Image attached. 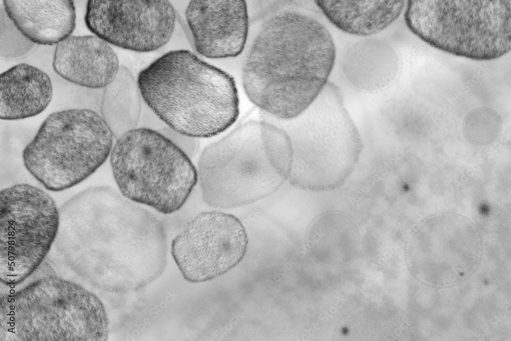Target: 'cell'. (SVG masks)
<instances>
[{
    "label": "cell",
    "instance_id": "obj_6",
    "mask_svg": "<svg viewBox=\"0 0 511 341\" xmlns=\"http://www.w3.org/2000/svg\"><path fill=\"white\" fill-rule=\"evenodd\" d=\"M123 196L162 214L178 210L198 181L186 154L158 131L135 128L117 139L110 154Z\"/></svg>",
    "mask_w": 511,
    "mask_h": 341
},
{
    "label": "cell",
    "instance_id": "obj_13",
    "mask_svg": "<svg viewBox=\"0 0 511 341\" xmlns=\"http://www.w3.org/2000/svg\"><path fill=\"white\" fill-rule=\"evenodd\" d=\"M53 66L67 81L90 88L105 87L120 67L111 47L96 35H70L59 42Z\"/></svg>",
    "mask_w": 511,
    "mask_h": 341
},
{
    "label": "cell",
    "instance_id": "obj_12",
    "mask_svg": "<svg viewBox=\"0 0 511 341\" xmlns=\"http://www.w3.org/2000/svg\"><path fill=\"white\" fill-rule=\"evenodd\" d=\"M185 16L201 55L223 58L236 57L243 51L248 32L245 1H192Z\"/></svg>",
    "mask_w": 511,
    "mask_h": 341
},
{
    "label": "cell",
    "instance_id": "obj_15",
    "mask_svg": "<svg viewBox=\"0 0 511 341\" xmlns=\"http://www.w3.org/2000/svg\"><path fill=\"white\" fill-rule=\"evenodd\" d=\"M362 234L357 221L340 211H329L311 224L307 245L312 257L325 265L337 266L354 260L360 252Z\"/></svg>",
    "mask_w": 511,
    "mask_h": 341
},
{
    "label": "cell",
    "instance_id": "obj_14",
    "mask_svg": "<svg viewBox=\"0 0 511 341\" xmlns=\"http://www.w3.org/2000/svg\"><path fill=\"white\" fill-rule=\"evenodd\" d=\"M7 17L34 44L54 45L69 36L76 27L73 1L5 0Z\"/></svg>",
    "mask_w": 511,
    "mask_h": 341
},
{
    "label": "cell",
    "instance_id": "obj_10",
    "mask_svg": "<svg viewBox=\"0 0 511 341\" xmlns=\"http://www.w3.org/2000/svg\"><path fill=\"white\" fill-rule=\"evenodd\" d=\"M85 22L92 33L108 43L147 52L170 39L176 13L167 1L89 0Z\"/></svg>",
    "mask_w": 511,
    "mask_h": 341
},
{
    "label": "cell",
    "instance_id": "obj_5",
    "mask_svg": "<svg viewBox=\"0 0 511 341\" xmlns=\"http://www.w3.org/2000/svg\"><path fill=\"white\" fill-rule=\"evenodd\" d=\"M114 136L102 116L88 109L51 113L22 151L28 172L46 189L58 192L92 175L107 159Z\"/></svg>",
    "mask_w": 511,
    "mask_h": 341
},
{
    "label": "cell",
    "instance_id": "obj_17",
    "mask_svg": "<svg viewBox=\"0 0 511 341\" xmlns=\"http://www.w3.org/2000/svg\"><path fill=\"white\" fill-rule=\"evenodd\" d=\"M328 19L340 30L368 36L385 30L399 17L403 1H316Z\"/></svg>",
    "mask_w": 511,
    "mask_h": 341
},
{
    "label": "cell",
    "instance_id": "obj_7",
    "mask_svg": "<svg viewBox=\"0 0 511 341\" xmlns=\"http://www.w3.org/2000/svg\"><path fill=\"white\" fill-rule=\"evenodd\" d=\"M510 1H409L410 30L430 46L452 55L489 60L511 48Z\"/></svg>",
    "mask_w": 511,
    "mask_h": 341
},
{
    "label": "cell",
    "instance_id": "obj_4",
    "mask_svg": "<svg viewBox=\"0 0 511 341\" xmlns=\"http://www.w3.org/2000/svg\"><path fill=\"white\" fill-rule=\"evenodd\" d=\"M278 126L287 134L291 158L287 180L294 187L328 191L341 186L354 169L363 143L337 89L327 84L301 114Z\"/></svg>",
    "mask_w": 511,
    "mask_h": 341
},
{
    "label": "cell",
    "instance_id": "obj_9",
    "mask_svg": "<svg viewBox=\"0 0 511 341\" xmlns=\"http://www.w3.org/2000/svg\"><path fill=\"white\" fill-rule=\"evenodd\" d=\"M248 245L245 229L236 216L204 212L191 218L173 239L171 253L187 281L217 278L238 265Z\"/></svg>",
    "mask_w": 511,
    "mask_h": 341
},
{
    "label": "cell",
    "instance_id": "obj_3",
    "mask_svg": "<svg viewBox=\"0 0 511 341\" xmlns=\"http://www.w3.org/2000/svg\"><path fill=\"white\" fill-rule=\"evenodd\" d=\"M291 158L290 141L283 129L247 121L201 153L197 171L202 198L222 209L264 198L287 180Z\"/></svg>",
    "mask_w": 511,
    "mask_h": 341
},
{
    "label": "cell",
    "instance_id": "obj_19",
    "mask_svg": "<svg viewBox=\"0 0 511 341\" xmlns=\"http://www.w3.org/2000/svg\"><path fill=\"white\" fill-rule=\"evenodd\" d=\"M510 196L497 188L485 189L475 197L472 209L474 220L479 224H501L510 219Z\"/></svg>",
    "mask_w": 511,
    "mask_h": 341
},
{
    "label": "cell",
    "instance_id": "obj_20",
    "mask_svg": "<svg viewBox=\"0 0 511 341\" xmlns=\"http://www.w3.org/2000/svg\"><path fill=\"white\" fill-rule=\"evenodd\" d=\"M501 128L499 115L492 109L481 107L467 115L463 121L462 130L470 143L483 146L494 141L499 136Z\"/></svg>",
    "mask_w": 511,
    "mask_h": 341
},
{
    "label": "cell",
    "instance_id": "obj_2",
    "mask_svg": "<svg viewBox=\"0 0 511 341\" xmlns=\"http://www.w3.org/2000/svg\"><path fill=\"white\" fill-rule=\"evenodd\" d=\"M137 82L153 112L169 127L190 137L218 134L239 113L233 77L188 50L158 58L140 73Z\"/></svg>",
    "mask_w": 511,
    "mask_h": 341
},
{
    "label": "cell",
    "instance_id": "obj_8",
    "mask_svg": "<svg viewBox=\"0 0 511 341\" xmlns=\"http://www.w3.org/2000/svg\"><path fill=\"white\" fill-rule=\"evenodd\" d=\"M1 264L31 270L43 260L58 233L59 212L47 192L17 184L0 193Z\"/></svg>",
    "mask_w": 511,
    "mask_h": 341
},
{
    "label": "cell",
    "instance_id": "obj_21",
    "mask_svg": "<svg viewBox=\"0 0 511 341\" xmlns=\"http://www.w3.org/2000/svg\"><path fill=\"white\" fill-rule=\"evenodd\" d=\"M158 131L171 141L189 158H192L196 154L199 147L197 138L179 133L168 126L164 127Z\"/></svg>",
    "mask_w": 511,
    "mask_h": 341
},
{
    "label": "cell",
    "instance_id": "obj_18",
    "mask_svg": "<svg viewBox=\"0 0 511 341\" xmlns=\"http://www.w3.org/2000/svg\"><path fill=\"white\" fill-rule=\"evenodd\" d=\"M141 94L137 82L124 66H120L114 80L104 87L102 116L115 139L137 126L141 111Z\"/></svg>",
    "mask_w": 511,
    "mask_h": 341
},
{
    "label": "cell",
    "instance_id": "obj_1",
    "mask_svg": "<svg viewBox=\"0 0 511 341\" xmlns=\"http://www.w3.org/2000/svg\"><path fill=\"white\" fill-rule=\"evenodd\" d=\"M335 58L333 37L324 25L299 12L283 11L261 27L244 63L243 86L259 108L291 120L321 93Z\"/></svg>",
    "mask_w": 511,
    "mask_h": 341
},
{
    "label": "cell",
    "instance_id": "obj_16",
    "mask_svg": "<svg viewBox=\"0 0 511 341\" xmlns=\"http://www.w3.org/2000/svg\"><path fill=\"white\" fill-rule=\"evenodd\" d=\"M53 96L51 80L44 71L27 63L1 74L0 118L17 120L42 112Z\"/></svg>",
    "mask_w": 511,
    "mask_h": 341
},
{
    "label": "cell",
    "instance_id": "obj_11",
    "mask_svg": "<svg viewBox=\"0 0 511 341\" xmlns=\"http://www.w3.org/2000/svg\"><path fill=\"white\" fill-rule=\"evenodd\" d=\"M481 243L474 224L452 212L434 214L415 227L407 244L410 264L443 261L461 264L476 263Z\"/></svg>",
    "mask_w": 511,
    "mask_h": 341
}]
</instances>
